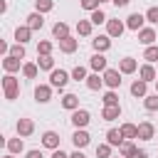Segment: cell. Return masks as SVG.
<instances>
[{
    "instance_id": "obj_1",
    "label": "cell",
    "mask_w": 158,
    "mask_h": 158,
    "mask_svg": "<svg viewBox=\"0 0 158 158\" xmlns=\"http://www.w3.org/2000/svg\"><path fill=\"white\" fill-rule=\"evenodd\" d=\"M2 91H5V99L7 101H15L20 96V81L15 74H5L2 77Z\"/></svg>"
},
{
    "instance_id": "obj_2",
    "label": "cell",
    "mask_w": 158,
    "mask_h": 158,
    "mask_svg": "<svg viewBox=\"0 0 158 158\" xmlns=\"http://www.w3.org/2000/svg\"><path fill=\"white\" fill-rule=\"evenodd\" d=\"M69 77H72V74H69V72H64V69H52V72H49V84H52L54 89H59V91H62V89L69 84Z\"/></svg>"
},
{
    "instance_id": "obj_3",
    "label": "cell",
    "mask_w": 158,
    "mask_h": 158,
    "mask_svg": "<svg viewBox=\"0 0 158 158\" xmlns=\"http://www.w3.org/2000/svg\"><path fill=\"white\" fill-rule=\"evenodd\" d=\"M72 126L74 128H86L89 126V121H91V114L86 111V109H77V111H72Z\"/></svg>"
},
{
    "instance_id": "obj_4",
    "label": "cell",
    "mask_w": 158,
    "mask_h": 158,
    "mask_svg": "<svg viewBox=\"0 0 158 158\" xmlns=\"http://www.w3.org/2000/svg\"><path fill=\"white\" fill-rule=\"evenodd\" d=\"M101 74H104V84H106L109 89H118V86H121V81H123V79H121L123 74H121L118 69H111V67H109V69H106V72H101Z\"/></svg>"
},
{
    "instance_id": "obj_5",
    "label": "cell",
    "mask_w": 158,
    "mask_h": 158,
    "mask_svg": "<svg viewBox=\"0 0 158 158\" xmlns=\"http://www.w3.org/2000/svg\"><path fill=\"white\" fill-rule=\"evenodd\" d=\"M89 67H91V72H106L109 69V59L104 57V52H94L89 57Z\"/></svg>"
},
{
    "instance_id": "obj_6",
    "label": "cell",
    "mask_w": 158,
    "mask_h": 158,
    "mask_svg": "<svg viewBox=\"0 0 158 158\" xmlns=\"http://www.w3.org/2000/svg\"><path fill=\"white\" fill-rule=\"evenodd\" d=\"M89 141H91V136H89V131L86 128H74V133H72V143H74V148H86L89 146Z\"/></svg>"
},
{
    "instance_id": "obj_7",
    "label": "cell",
    "mask_w": 158,
    "mask_h": 158,
    "mask_svg": "<svg viewBox=\"0 0 158 158\" xmlns=\"http://www.w3.org/2000/svg\"><path fill=\"white\" fill-rule=\"evenodd\" d=\"M126 30H128V27H126L123 20H109V22H106V35H109L111 40H114V37H121Z\"/></svg>"
},
{
    "instance_id": "obj_8",
    "label": "cell",
    "mask_w": 158,
    "mask_h": 158,
    "mask_svg": "<svg viewBox=\"0 0 158 158\" xmlns=\"http://www.w3.org/2000/svg\"><path fill=\"white\" fill-rule=\"evenodd\" d=\"M22 59H17V57H12V54H5L2 57V69H5V74H15V72H20L22 69Z\"/></svg>"
},
{
    "instance_id": "obj_9",
    "label": "cell",
    "mask_w": 158,
    "mask_h": 158,
    "mask_svg": "<svg viewBox=\"0 0 158 158\" xmlns=\"http://www.w3.org/2000/svg\"><path fill=\"white\" fill-rule=\"evenodd\" d=\"M52 84H37L35 86V101L37 104H47L49 99H52Z\"/></svg>"
},
{
    "instance_id": "obj_10",
    "label": "cell",
    "mask_w": 158,
    "mask_h": 158,
    "mask_svg": "<svg viewBox=\"0 0 158 158\" xmlns=\"http://www.w3.org/2000/svg\"><path fill=\"white\" fill-rule=\"evenodd\" d=\"M15 131H17V136L27 138V136H32V133H35V121H32V118H17Z\"/></svg>"
},
{
    "instance_id": "obj_11",
    "label": "cell",
    "mask_w": 158,
    "mask_h": 158,
    "mask_svg": "<svg viewBox=\"0 0 158 158\" xmlns=\"http://www.w3.org/2000/svg\"><path fill=\"white\" fill-rule=\"evenodd\" d=\"M138 77H141L143 81H148V84H151V81H156V79H158V72H156V67H153L151 62H146V64H141V67H138Z\"/></svg>"
},
{
    "instance_id": "obj_12",
    "label": "cell",
    "mask_w": 158,
    "mask_h": 158,
    "mask_svg": "<svg viewBox=\"0 0 158 158\" xmlns=\"http://www.w3.org/2000/svg\"><path fill=\"white\" fill-rule=\"evenodd\" d=\"M59 141H62V138H59L57 131H44V133H42V146L49 148V151H57V148H59Z\"/></svg>"
},
{
    "instance_id": "obj_13",
    "label": "cell",
    "mask_w": 158,
    "mask_h": 158,
    "mask_svg": "<svg viewBox=\"0 0 158 158\" xmlns=\"http://www.w3.org/2000/svg\"><path fill=\"white\" fill-rule=\"evenodd\" d=\"M143 22H146V15H141V12H131V15L126 17V27L133 30V32L143 30Z\"/></svg>"
},
{
    "instance_id": "obj_14",
    "label": "cell",
    "mask_w": 158,
    "mask_h": 158,
    "mask_svg": "<svg viewBox=\"0 0 158 158\" xmlns=\"http://www.w3.org/2000/svg\"><path fill=\"white\" fill-rule=\"evenodd\" d=\"M118 72L121 74H136L138 72V62L133 57H123V59H118Z\"/></svg>"
},
{
    "instance_id": "obj_15",
    "label": "cell",
    "mask_w": 158,
    "mask_h": 158,
    "mask_svg": "<svg viewBox=\"0 0 158 158\" xmlns=\"http://www.w3.org/2000/svg\"><path fill=\"white\" fill-rule=\"evenodd\" d=\"M136 35H138V42H141V44H146V47L156 44V30H153V27H143V30H138Z\"/></svg>"
},
{
    "instance_id": "obj_16",
    "label": "cell",
    "mask_w": 158,
    "mask_h": 158,
    "mask_svg": "<svg viewBox=\"0 0 158 158\" xmlns=\"http://www.w3.org/2000/svg\"><path fill=\"white\" fill-rule=\"evenodd\" d=\"M77 47H79V40L77 37H64V40H59V52H64V54H74L77 52Z\"/></svg>"
},
{
    "instance_id": "obj_17",
    "label": "cell",
    "mask_w": 158,
    "mask_h": 158,
    "mask_svg": "<svg viewBox=\"0 0 158 158\" xmlns=\"http://www.w3.org/2000/svg\"><path fill=\"white\" fill-rule=\"evenodd\" d=\"M91 47H94V52H109L111 37H109V35H96V37L91 40Z\"/></svg>"
},
{
    "instance_id": "obj_18",
    "label": "cell",
    "mask_w": 158,
    "mask_h": 158,
    "mask_svg": "<svg viewBox=\"0 0 158 158\" xmlns=\"http://www.w3.org/2000/svg\"><path fill=\"white\" fill-rule=\"evenodd\" d=\"M84 84H86V89H91V91H99L101 86H106V84H104V74H99V72H91Z\"/></svg>"
},
{
    "instance_id": "obj_19",
    "label": "cell",
    "mask_w": 158,
    "mask_h": 158,
    "mask_svg": "<svg viewBox=\"0 0 158 158\" xmlns=\"http://www.w3.org/2000/svg\"><path fill=\"white\" fill-rule=\"evenodd\" d=\"M153 136H156V126L151 121H141L138 123V138L141 141H151Z\"/></svg>"
},
{
    "instance_id": "obj_20",
    "label": "cell",
    "mask_w": 158,
    "mask_h": 158,
    "mask_svg": "<svg viewBox=\"0 0 158 158\" xmlns=\"http://www.w3.org/2000/svg\"><path fill=\"white\" fill-rule=\"evenodd\" d=\"M5 148H7V153H25V141H22V136H17V138H5Z\"/></svg>"
},
{
    "instance_id": "obj_21",
    "label": "cell",
    "mask_w": 158,
    "mask_h": 158,
    "mask_svg": "<svg viewBox=\"0 0 158 158\" xmlns=\"http://www.w3.org/2000/svg\"><path fill=\"white\" fill-rule=\"evenodd\" d=\"M27 27H32V32H35V30H42V27H44V15L37 12V10L30 12V15H27Z\"/></svg>"
},
{
    "instance_id": "obj_22",
    "label": "cell",
    "mask_w": 158,
    "mask_h": 158,
    "mask_svg": "<svg viewBox=\"0 0 158 158\" xmlns=\"http://www.w3.org/2000/svg\"><path fill=\"white\" fill-rule=\"evenodd\" d=\"M131 94H133L136 99H143V96L148 94V81H143V79L138 77V79L131 84Z\"/></svg>"
},
{
    "instance_id": "obj_23",
    "label": "cell",
    "mask_w": 158,
    "mask_h": 158,
    "mask_svg": "<svg viewBox=\"0 0 158 158\" xmlns=\"http://www.w3.org/2000/svg\"><path fill=\"white\" fill-rule=\"evenodd\" d=\"M123 141H126V138H123L121 128H109V131H106V143H111L114 148H118Z\"/></svg>"
},
{
    "instance_id": "obj_24",
    "label": "cell",
    "mask_w": 158,
    "mask_h": 158,
    "mask_svg": "<svg viewBox=\"0 0 158 158\" xmlns=\"http://www.w3.org/2000/svg\"><path fill=\"white\" fill-rule=\"evenodd\" d=\"M40 72H42V69H40L37 62H25V64H22V77H25V79H37Z\"/></svg>"
},
{
    "instance_id": "obj_25",
    "label": "cell",
    "mask_w": 158,
    "mask_h": 158,
    "mask_svg": "<svg viewBox=\"0 0 158 158\" xmlns=\"http://www.w3.org/2000/svg\"><path fill=\"white\" fill-rule=\"evenodd\" d=\"M101 118H104V121H116V118H121V104H116V106H104Z\"/></svg>"
},
{
    "instance_id": "obj_26",
    "label": "cell",
    "mask_w": 158,
    "mask_h": 158,
    "mask_svg": "<svg viewBox=\"0 0 158 158\" xmlns=\"http://www.w3.org/2000/svg\"><path fill=\"white\" fill-rule=\"evenodd\" d=\"M30 37H32V27L22 25V27H17V30H15V42H20V44H27V42H30Z\"/></svg>"
},
{
    "instance_id": "obj_27",
    "label": "cell",
    "mask_w": 158,
    "mask_h": 158,
    "mask_svg": "<svg viewBox=\"0 0 158 158\" xmlns=\"http://www.w3.org/2000/svg\"><path fill=\"white\" fill-rule=\"evenodd\" d=\"M62 109L77 111V109H79V96H77V94H64V96H62Z\"/></svg>"
},
{
    "instance_id": "obj_28",
    "label": "cell",
    "mask_w": 158,
    "mask_h": 158,
    "mask_svg": "<svg viewBox=\"0 0 158 158\" xmlns=\"http://www.w3.org/2000/svg\"><path fill=\"white\" fill-rule=\"evenodd\" d=\"M118 128H121V133H123V138H126V141L138 138V126H136V123H121Z\"/></svg>"
},
{
    "instance_id": "obj_29",
    "label": "cell",
    "mask_w": 158,
    "mask_h": 158,
    "mask_svg": "<svg viewBox=\"0 0 158 158\" xmlns=\"http://www.w3.org/2000/svg\"><path fill=\"white\" fill-rule=\"evenodd\" d=\"M52 35H54V40H64V37H69V25H67V22H54Z\"/></svg>"
},
{
    "instance_id": "obj_30",
    "label": "cell",
    "mask_w": 158,
    "mask_h": 158,
    "mask_svg": "<svg viewBox=\"0 0 158 158\" xmlns=\"http://www.w3.org/2000/svg\"><path fill=\"white\" fill-rule=\"evenodd\" d=\"M37 64H40L42 72H52V69H54V59H52V54H37Z\"/></svg>"
},
{
    "instance_id": "obj_31",
    "label": "cell",
    "mask_w": 158,
    "mask_h": 158,
    "mask_svg": "<svg viewBox=\"0 0 158 158\" xmlns=\"http://www.w3.org/2000/svg\"><path fill=\"white\" fill-rule=\"evenodd\" d=\"M91 27H94L91 20H79V22H77V35H79V37H89V35H91Z\"/></svg>"
},
{
    "instance_id": "obj_32",
    "label": "cell",
    "mask_w": 158,
    "mask_h": 158,
    "mask_svg": "<svg viewBox=\"0 0 158 158\" xmlns=\"http://www.w3.org/2000/svg\"><path fill=\"white\" fill-rule=\"evenodd\" d=\"M35 10L42 12V15H47V12L54 10V0H35Z\"/></svg>"
},
{
    "instance_id": "obj_33",
    "label": "cell",
    "mask_w": 158,
    "mask_h": 158,
    "mask_svg": "<svg viewBox=\"0 0 158 158\" xmlns=\"http://www.w3.org/2000/svg\"><path fill=\"white\" fill-rule=\"evenodd\" d=\"M118 153H121L123 158H131V156L136 153V143H133V141H123V143L118 146Z\"/></svg>"
},
{
    "instance_id": "obj_34",
    "label": "cell",
    "mask_w": 158,
    "mask_h": 158,
    "mask_svg": "<svg viewBox=\"0 0 158 158\" xmlns=\"http://www.w3.org/2000/svg\"><path fill=\"white\" fill-rule=\"evenodd\" d=\"M143 106H146L148 111H158V91H156V94H146V96H143Z\"/></svg>"
},
{
    "instance_id": "obj_35",
    "label": "cell",
    "mask_w": 158,
    "mask_h": 158,
    "mask_svg": "<svg viewBox=\"0 0 158 158\" xmlns=\"http://www.w3.org/2000/svg\"><path fill=\"white\" fill-rule=\"evenodd\" d=\"M89 20L94 22V25H104V22H109V17H106V12L99 7V10H94V12H89Z\"/></svg>"
},
{
    "instance_id": "obj_36",
    "label": "cell",
    "mask_w": 158,
    "mask_h": 158,
    "mask_svg": "<svg viewBox=\"0 0 158 158\" xmlns=\"http://www.w3.org/2000/svg\"><path fill=\"white\" fill-rule=\"evenodd\" d=\"M143 59H146V62H151V64H153V62H158V44L146 47V49H143Z\"/></svg>"
},
{
    "instance_id": "obj_37",
    "label": "cell",
    "mask_w": 158,
    "mask_h": 158,
    "mask_svg": "<svg viewBox=\"0 0 158 158\" xmlns=\"http://www.w3.org/2000/svg\"><path fill=\"white\" fill-rule=\"evenodd\" d=\"M86 77H89V74H86V67L77 64V67L72 69V79H74V81H86Z\"/></svg>"
},
{
    "instance_id": "obj_38",
    "label": "cell",
    "mask_w": 158,
    "mask_h": 158,
    "mask_svg": "<svg viewBox=\"0 0 158 158\" xmlns=\"http://www.w3.org/2000/svg\"><path fill=\"white\" fill-rule=\"evenodd\" d=\"M101 101H104V106H116V104H118V94H116V89H109V91L104 94Z\"/></svg>"
},
{
    "instance_id": "obj_39",
    "label": "cell",
    "mask_w": 158,
    "mask_h": 158,
    "mask_svg": "<svg viewBox=\"0 0 158 158\" xmlns=\"http://www.w3.org/2000/svg\"><path fill=\"white\" fill-rule=\"evenodd\" d=\"M111 143H99L96 146V158H111Z\"/></svg>"
},
{
    "instance_id": "obj_40",
    "label": "cell",
    "mask_w": 158,
    "mask_h": 158,
    "mask_svg": "<svg viewBox=\"0 0 158 158\" xmlns=\"http://www.w3.org/2000/svg\"><path fill=\"white\" fill-rule=\"evenodd\" d=\"M52 49H54V44H52L49 40H40V44H37V54H52Z\"/></svg>"
},
{
    "instance_id": "obj_41",
    "label": "cell",
    "mask_w": 158,
    "mask_h": 158,
    "mask_svg": "<svg viewBox=\"0 0 158 158\" xmlns=\"http://www.w3.org/2000/svg\"><path fill=\"white\" fill-rule=\"evenodd\" d=\"M10 54H12V57H17V59H25V54H27V52H25V44L15 42V44L10 47Z\"/></svg>"
},
{
    "instance_id": "obj_42",
    "label": "cell",
    "mask_w": 158,
    "mask_h": 158,
    "mask_svg": "<svg viewBox=\"0 0 158 158\" xmlns=\"http://www.w3.org/2000/svg\"><path fill=\"white\" fill-rule=\"evenodd\" d=\"M79 5H81V10H86V12H94V10H99V0H79Z\"/></svg>"
},
{
    "instance_id": "obj_43",
    "label": "cell",
    "mask_w": 158,
    "mask_h": 158,
    "mask_svg": "<svg viewBox=\"0 0 158 158\" xmlns=\"http://www.w3.org/2000/svg\"><path fill=\"white\" fill-rule=\"evenodd\" d=\"M146 22H151V25H156V22H158V7H156V5L146 10Z\"/></svg>"
},
{
    "instance_id": "obj_44",
    "label": "cell",
    "mask_w": 158,
    "mask_h": 158,
    "mask_svg": "<svg viewBox=\"0 0 158 158\" xmlns=\"http://www.w3.org/2000/svg\"><path fill=\"white\" fill-rule=\"evenodd\" d=\"M25 158H44V156H42V151H40V148H32V151H27V153H25Z\"/></svg>"
},
{
    "instance_id": "obj_45",
    "label": "cell",
    "mask_w": 158,
    "mask_h": 158,
    "mask_svg": "<svg viewBox=\"0 0 158 158\" xmlns=\"http://www.w3.org/2000/svg\"><path fill=\"white\" fill-rule=\"evenodd\" d=\"M131 158H148V151H143V148H136V153H133Z\"/></svg>"
},
{
    "instance_id": "obj_46",
    "label": "cell",
    "mask_w": 158,
    "mask_h": 158,
    "mask_svg": "<svg viewBox=\"0 0 158 158\" xmlns=\"http://www.w3.org/2000/svg\"><path fill=\"white\" fill-rule=\"evenodd\" d=\"M52 158H69V153H64L62 148H57V151H52Z\"/></svg>"
},
{
    "instance_id": "obj_47",
    "label": "cell",
    "mask_w": 158,
    "mask_h": 158,
    "mask_svg": "<svg viewBox=\"0 0 158 158\" xmlns=\"http://www.w3.org/2000/svg\"><path fill=\"white\" fill-rule=\"evenodd\" d=\"M69 158H86V156H84V153H81V148H77V151H74V153H69Z\"/></svg>"
},
{
    "instance_id": "obj_48",
    "label": "cell",
    "mask_w": 158,
    "mask_h": 158,
    "mask_svg": "<svg viewBox=\"0 0 158 158\" xmlns=\"http://www.w3.org/2000/svg\"><path fill=\"white\" fill-rule=\"evenodd\" d=\"M111 2H114V5H116V7H126V5H128V2H131V0H111Z\"/></svg>"
},
{
    "instance_id": "obj_49",
    "label": "cell",
    "mask_w": 158,
    "mask_h": 158,
    "mask_svg": "<svg viewBox=\"0 0 158 158\" xmlns=\"http://www.w3.org/2000/svg\"><path fill=\"white\" fill-rule=\"evenodd\" d=\"M2 158H15V153H5V156H2Z\"/></svg>"
},
{
    "instance_id": "obj_50",
    "label": "cell",
    "mask_w": 158,
    "mask_h": 158,
    "mask_svg": "<svg viewBox=\"0 0 158 158\" xmlns=\"http://www.w3.org/2000/svg\"><path fill=\"white\" fill-rule=\"evenodd\" d=\"M111 158H123V156H121V153H118V156H111Z\"/></svg>"
},
{
    "instance_id": "obj_51",
    "label": "cell",
    "mask_w": 158,
    "mask_h": 158,
    "mask_svg": "<svg viewBox=\"0 0 158 158\" xmlns=\"http://www.w3.org/2000/svg\"><path fill=\"white\" fill-rule=\"evenodd\" d=\"M99 2H111V0H99Z\"/></svg>"
},
{
    "instance_id": "obj_52",
    "label": "cell",
    "mask_w": 158,
    "mask_h": 158,
    "mask_svg": "<svg viewBox=\"0 0 158 158\" xmlns=\"http://www.w3.org/2000/svg\"><path fill=\"white\" fill-rule=\"evenodd\" d=\"M156 91H158V79H156Z\"/></svg>"
}]
</instances>
